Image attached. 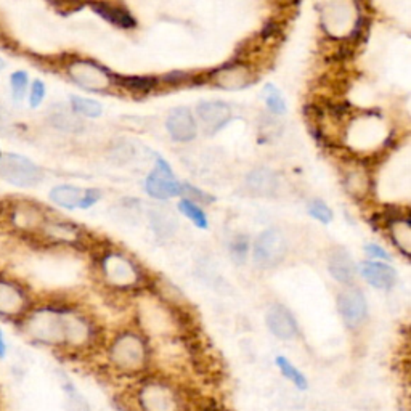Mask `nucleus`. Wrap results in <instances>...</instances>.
Listing matches in <instances>:
<instances>
[{"instance_id": "obj_1", "label": "nucleus", "mask_w": 411, "mask_h": 411, "mask_svg": "<svg viewBox=\"0 0 411 411\" xmlns=\"http://www.w3.org/2000/svg\"><path fill=\"white\" fill-rule=\"evenodd\" d=\"M26 331L35 341L44 344L84 346L92 338V326L82 315L71 308L42 307L26 318Z\"/></svg>"}, {"instance_id": "obj_2", "label": "nucleus", "mask_w": 411, "mask_h": 411, "mask_svg": "<svg viewBox=\"0 0 411 411\" xmlns=\"http://www.w3.org/2000/svg\"><path fill=\"white\" fill-rule=\"evenodd\" d=\"M0 177L18 189H31L40 184L44 172L26 156L7 153L0 158Z\"/></svg>"}, {"instance_id": "obj_3", "label": "nucleus", "mask_w": 411, "mask_h": 411, "mask_svg": "<svg viewBox=\"0 0 411 411\" xmlns=\"http://www.w3.org/2000/svg\"><path fill=\"white\" fill-rule=\"evenodd\" d=\"M111 360L116 367L124 371L134 373L145 367L146 363V346L143 339L134 333H124L116 338L110 350Z\"/></svg>"}, {"instance_id": "obj_4", "label": "nucleus", "mask_w": 411, "mask_h": 411, "mask_svg": "<svg viewBox=\"0 0 411 411\" xmlns=\"http://www.w3.org/2000/svg\"><path fill=\"white\" fill-rule=\"evenodd\" d=\"M322 23L333 37H346L357 31L360 23L357 5L352 2H329L322 8Z\"/></svg>"}, {"instance_id": "obj_5", "label": "nucleus", "mask_w": 411, "mask_h": 411, "mask_svg": "<svg viewBox=\"0 0 411 411\" xmlns=\"http://www.w3.org/2000/svg\"><path fill=\"white\" fill-rule=\"evenodd\" d=\"M288 245L281 231L270 228L262 231L254 243V261L263 268L275 267L286 256Z\"/></svg>"}, {"instance_id": "obj_6", "label": "nucleus", "mask_w": 411, "mask_h": 411, "mask_svg": "<svg viewBox=\"0 0 411 411\" xmlns=\"http://www.w3.org/2000/svg\"><path fill=\"white\" fill-rule=\"evenodd\" d=\"M66 71L74 84L89 92H101L111 85L108 71L89 60H74L68 64Z\"/></svg>"}, {"instance_id": "obj_7", "label": "nucleus", "mask_w": 411, "mask_h": 411, "mask_svg": "<svg viewBox=\"0 0 411 411\" xmlns=\"http://www.w3.org/2000/svg\"><path fill=\"white\" fill-rule=\"evenodd\" d=\"M106 281L116 288H130L139 283L140 272L130 259L119 252H108L101 261Z\"/></svg>"}, {"instance_id": "obj_8", "label": "nucleus", "mask_w": 411, "mask_h": 411, "mask_svg": "<svg viewBox=\"0 0 411 411\" xmlns=\"http://www.w3.org/2000/svg\"><path fill=\"white\" fill-rule=\"evenodd\" d=\"M7 219L15 230L23 233H34L42 230L44 223L47 222L44 211L34 202L17 201L8 206Z\"/></svg>"}, {"instance_id": "obj_9", "label": "nucleus", "mask_w": 411, "mask_h": 411, "mask_svg": "<svg viewBox=\"0 0 411 411\" xmlns=\"http://www.w3.org/2000/svg\"><path fill=\"white\" fill-rule=\"evenodd\" d=\"M145 186L146 191L156 200H170L182 193V185L175 180L170 166L162 158H158L155 170L148 175Z\"/></svg>"}, {"instance_id": "obj_10", "label": "nucleus", "mask_w": 411, "mask_h": 411, "mask_svg": "<svg viewBox=\"0 0 411 411\" xmlns=\"http://www.w3.org/2000/svg\"><path fill=\"white\" fill-rule=\"evenodd\" d=\"M140 403L145 411H179V399L164 383L153 381L140 390Z\"/></svg>"}, {"instance_id": "obj_11", "label": "nucleus", "mask_w": 411, "mask_h": 411, "mask_svg": "<svg viewBox=\"0 0 411 411\" xmlns=\"http://www.w3.org/2000/svg\"><path fill=\"white\" fill-rule=\"evenodd\" d=\"M29 297L18 283L0 278V315L17 318L28 312Z\"/></svg>"}, {"instance_id": "obj_12", "label": "nucleus", "mask_w": 411, "mask_h": 411, "mask_svg": "<svg viewBox=\"0 0 411 411\" xmlns=\"http://www.w3.org/2000/svg\"><path fill=\"white\" fill-rule=\"evenodd\" d=\"M339 312L344 318V322L349 328H358L365 322L368 313V306L365 301V296L362 291L355 288H349L341 292L338 301Z\"/></svg>"}, {"instance_id": "obj_13", "label": "nucleus", "mask_w": 411, "mask_h": 411, "mask_svg": "<svg viewBox=\"0 0 411 411\" xmlns=\"http://www.w3.org/2000/svg\"><path fill=\"white\" fill-rule=\"evenodd\" d=\"M265 322L273 336L283 339V341L294 339L299 333L296 318L292 317V313L286 307L280 306V304H275V306L268 308Z\"/></svg>"}, {"instance_id": "obj_14", "label": "nucleus", "mask_w": 411, "mask_h": 411, "mask_svg": "<svg viewBox=\"0 0 411 411\" xmlns=\"http://www.w3.org/2000/svg\"><path fill=\"white\" fill-rule=\"evenodd\" d=\"M198 119L207 134H216L231 119L230 106L223 101H202L196 110Z\"/></svg>"}, {"instance_id": "obj_15", "label": "nucleus", "mask_w": 411, "mask_h": 411, "mask_svg": "<svg viewBox=\"0 0 411 411\" xmlns=\"http://www.w3.org/2000/svg\"><path fill=\"white\" fill-rule=\"evenodd\" d=\"M166 127L175 141H191L196 137L195 116L185 106H179L170 111L167 116Z\"/></svg>"}, {"instance_id": "obj_16", "label": "nucleus", "mask_w": 411, "mask_h": 411, "mask_svg": "<svg viewBox=\"0 0 411 411\" xmlns=\"http://www.w3.org/2000/svg\"><path fill=\"white\" fill-rule=\"evenodd\" d=\"M360 273L367 283L378 289H390L397 281V273L394 268L383 262H362L360 263Z\"/></svg>"}, {"instance_id": "obj_17", "label": "nucleus", "mask_w": 411, "mask_h": 411, "mask_svg": "<svg viewBox=\"0 0 411 411\" xmlns=\"http://www.w3.org/2000/svg\"><path fill=\"white\" fill-rule=\"evenodd\" d=\"M216 84L225 90H241L252 82L251 71L245 64H230L214 76Z\"/></svg>"}, {"instance_id": "obj_18", "label": "nucleus", "mask_w": 411, "mask_h": 411, "mask_svg": "<svg viewBox=\"0 0 411 411\" xmlns=\"http://www.w3.org/2000/svg\"><path fill=\"white\" fill-rule=\"evenodd\" d=\"M328 268L334 280L344 283V285L352 283L355 273H357V267H355L352 257H350V254L344 250H336L331 252Z\"/></svg>"}, {"instance_id": "obj_19", "label": "nucleus", "mask_w": 411, "mask_h": 411, "mask_svg": "<svg viewBox=\"0 0 411 411\" xmlns=\"http://www.w3.org/2000/svg\"><path fill=\"white\" fill-rule=\"evenodd\" d=\"M247 189L252 193L261 196L273 195L278 189V177L273 170L267 169V167H257L254 169L246 179Z\"/></svg>"}, {"instance_id": "obj_20", "label": "nucleus", "mask_w": 411, "mask_h": 411, "mask_svg": "<svg viewBox=\"0 0 411 411\" xmlns=\"http://www.w3.org/2000/svg\"><path fill=\"white\" fill-rule=\"evenodd\" d=\"M40 233L49 240L57 241V243H76L79 240V230L69 223L64 222H57V220H47L44 223L42 230Z\"/></svg>"}, {"instance_id": "obj_21", "label": "nucleus", "mask_w": 411, "mask_h": 411, "mask_svg": "<svg viewBox=\"0 0 411 411\" xmlns=\"http://www.w3.org/2000/svg\"><path fill=\"white\" fill-rule=\"evenodd\" d=\"M100 17H103L105 19H108L116 26L119 28H134L135 26V19L132 18V15L124 10L119 5H113V3H92L90 5Z\"/></svg>"}, {"instance_id": "obj_22", "label": "nucleus", "mask_w": 411, "mask_h": 411, "mask_svg": "<svg viewBox=\"0 0 411 411\" xmlns=\"http://www.w3.org/2000/svg\"><path fill=\"white\" fill-rule=\"evenodd\" d=\"M84 190L73 185H58L50 191V200L64 209H76L82 201Z\"/></svg>"}, {"instance_id": "obj_23", "label": "nucleus", "mask_w": 411, "mask_h": 411, "mask_svg": "<svg viewBox=\"0 0 411 411\" xmlns=\"http://www.w3.org/2000/svg\"><path fill=\"white\" fill-rule=\"evenodd\" d=\"M390 236L395 246L402 251L405 256H410L411 251V227L408 219H395L389 225Z\"/></svg>"}, {"instance_id": "obj_24", "label": "nucleus", "mask_w": 411, "mask_h": 411, "mask_svg": "<svg viewBox=\"0 0 411 411\" xmlns=\"http://www.w3.org/2000/svg\"><path fill=\"white\" fill-rule=\"evenodd\" d=\"M71 108H73L74 114L85 116V118H98L103 113V108L98 101L85 98V96H71Z\"/></svg>"}, {"instance_id": "obj_25", "label": "nucleus", "mask_w": 411, "mask_h": 411, "mask_svg": "<svg viewBox=\"0 0 411 411\" xmlns=\"http://www.w3.org/2000/svg\"><path fill=\"white\" fill-rule=\"evenodd\" d=\"M346 186L353 196H365L369 189V179L363 169H353L347 174Z\"/></svg>"}, {"instance_id": "obj_26", "label": "nucleus", "mask_w": 411, "mask_h": 411, "mask_svg": "<svg viewBox=\"0 0 411 411\" xmlns=\"http://www.w3.org/2000/svg\"><path fill=\"white\" fill-rule=\"evenodd\" d=\"M277 367L280 368L283 376L291 381V383L296 385L297 389H301V390L307 389L308 384H307L306 376H304V374L299 371V369L294 367V365L289 362L286 357H277Z\"/></svg>"}, {"instance_id": "obj_27", "label": "nucleus", "mask_w": 411, "mask_h": 411, "mask_svg": "<svg viewBox=\"0 0 411 411\" xmlns=\"http://www.w3.org/2000/svg\"><path fill=\"white\" fill-rule=\"evenodd\" d=\"M151 223H153L155 231L158 235H172L175 230V220L170 212L166 211H153L151 212Z\"/></svg>"}, {"instance_id": "obj_28", "label": "nucleus", "mask_w": 411, "mask_h": 411, "mask_svg": "<svg viewBox=\"0 0 411 411\" xmlns=\"http://www.w3.org/2000/svg\"><path fill=\"white\" fill-rule=\"evenodd\" d=\"M179 209L184 212V214L189 217V219L195 223L196 227L200 228H207L209 223H207V217L200 206H196L191 200H182L179 202Z\"/></svg>"}, {"instance_id": "obj_29", "label": "nucleus", "mask_w": 411, "mask_h": 411, "mask_svg": "<svg viewBox=\"0 0 411 411\" xmlns=\"http://www.w3.org/2000/svg\"><path fill=\"white\" fill-rule=\"evenodd\" d=\"M10 87H12L13 100L19 103L26 96L29 87V76L26 71H15L10 78Z\"/></svg>"}, {"instance_id": "obj_30", "label": "nucleus", "mask_w": 411, "mask_h": 411, "mask_svg": "<svg viewBox=\"0 0 411 411\" xmlns=\"http://www.w3.org/2000/svg\"><path fill=\"white\" fill-rule=\"evenodd\" d=\"M263 95H265L267 106L272 113H275V114L286 113V103H285V100H283L280 90H278L275 85H272V84L265 85Z\"/></svg>"}, {"instance_id": "obj_31", "label": "nucleus", "mask_w": 411, "mask_h": 411, "mask_svg": "<svg viewBox=\"0 0 411 411\" xmlns=\"http://www.w3.org/2000/svg\"><path fill=\"white\" fill-rule=\"evenodd\" d=\"M308 212H311L313 219H317L322 223H329L333 220V211L320 200H315L311 206H308Z\"/></svg>"}, {"instance_id": "obj_32", "label": "nucleus", "mask_w": 411, "mask_h": 411, "mask_svg": "<svg viewBox=\"0 0 411 411\" xmlns=\"http://www.w3.org/2000/svg\"><path fill=\"white\" fill-rule=\"evenodd\" d=\"M45 94H47V89H45V84L42 80H34L31 84V89H29V106L31 108H37V106L42 105Z\"/></svg>"}, {"instance_id": "obj_33", "label": "nucleus", "mask_w": 411, "mask_h": 411, "mask_svg": "<svg viewBox=\"0 0 411 411\" xmlns=\"http://www.w3.org/2000/svg\"><path fill=\"white\" fill-rule=\"evenodd\" d=\"M123 84L130 90H137V92L143 90V92H146V90L155 87L156 80L151 78H125L123 79Z\"/></svg>"}, {"instance_id": "obj_34", "label": "nucleus", "mask_w": 411, "mask_h": 411, "mask_svg": "<svg viewBox=\"0 0 411 411\" xmlns=\"http://www.w3.org/2000/svg\"><path fill=\"white\" fill-rule=\"evenodd\" d=\"M53 118L57 119V121H55V125H58L60 129L71 130V129H76V127L79 125L78 118H76V116H73L71 113H64V111H62V113L53 114Z\"/></svg>"}, {"instance_id": "obj_35", "label": "nucleus", "mask_w": 411, "mask_h": 411, "mask_svg": "<svg viewBox=\"0 0 411 411\" xmlns=\"http://www.w3.org/2000/svg\"><path fill=\"white\" fill-rule=\"evenodd\" d=\"M247 254V240L246 238H240L231 245V256L235 259V262L243 263L246 261Z\"/></svg>"}, {"instance_id": "obj_36", "label": "nucleus", "mask_w": 411, "mask_h": 411, "mask_svg": "<svg viewBox=\"0 0 411 411\" xmlns=\"http://www.w3.org/2000/svg\"><path fill=\"white\" fill-rule=\"evenodd\" d=\"M68 411H89L87 402L78 392H68Z\"/></svg>"}, {"instance_id": "obj_37", "label": "nucleus", "mask_w": 411, "mask_h": 411, "mask_svg": "<svg viewBox=\"0 0 411 411\" xmlns=\"http://www.w3.org/2000/svg\"><path fill=\"white\" fill-rule=\"evenodd\" d=\"M101 193L98 190H84V196H82V201H80V209H89V207H92L96 201L100 200Z\"/></svg>"}, {"instance_id": "obj_38", "label": "nucleus", "mask_w": 411, "mask_h": 411, "mask_svg": "<svg viewBox=\"0 0 411 411\" xmlns=\"http://www.w3.org/2000/svg\"><path fill=\"white\" fill-rule=\"evenodd\" d=\"M365 251H367L368 257L381 259V261H390L389 252L384 251L383 247L378 246V245H367V247H365Z\"/></svg>"}, {"instance_id": "obj_39", "label": "nucleus", "mask_w": 411, "mask_h": 411, "mask_svg": "<svg viewBox=\"0 0 411 411\" xmlns=\"http://www.w3.org/2000/svg\"><path fill=\"white\" fill-rule=\"evenodd\" d=\"M5 352H7V344H5L3 334H2V331H0V358L3 357Z\"/></svg>"}, {"instance_id": "obj_40", "label": "nucleus", "mask_w": 411, "mask_h": 411, "mask_svg": "<svg viewBox=\"0 0 411 411\" xmlns=\"http://www.w3.org/2000/svg\"><path fill=\"white\" fill-rule=\"evenodd\" d=\"M3 68H5V62L2 58H0V71H3Z\"/></svg>"}, {"instance_id": "obj_41", "label": "nucleus", "mask_w": 411, "mask_h": 411, "mask_svg": "<svg viewBox=\"0 0 411 411\" xmlns=\"http://www.w3.org/2000/svg\"><path fill=\"white\" fill-rule=\"evenodd\" d=\"M0 158H2V151H0Z\"/></svg>"}]
</instances>
